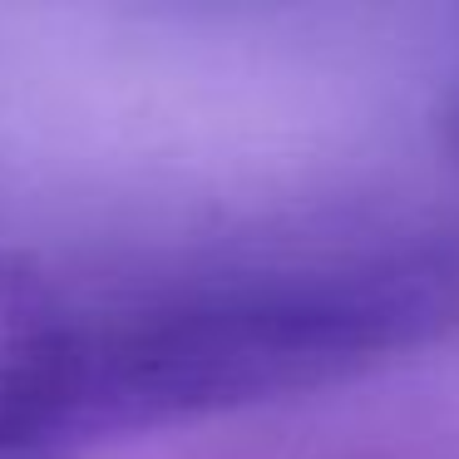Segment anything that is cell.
I'll return each mask as SVG.
<instances>
[{
  "label": "cell",
  "instance_id": "cell-1",
  "mask_svg": "<svg viewBox=\"0 0 459 459\" xmlns=\"http://www.w3.org/2000/svg\"><path fill=\"white\" fill-rule=\"evenodd\" d=\"M459 326V242L218 267L0 341V459H90L124 439L238 415L435 346Z\"/></svg>",
  "mask_w": 459,
  "mask_h": 459
},
{
  "label": "cell",
  "instance_id": "cell-2",
  "mask_svg": "<svg viewBox=\"0 0 459 459\" xmlns=\"http://www.w3.org/2000/svg\"><path fill=\"white\" fill-rule=\"evenodd\" d=\"M439 129H445L449 153L459 159V70H455V80H449V90H445V104H439Z\"/></svg>",
  "mask_w": 459,
  "mask_h": 459
}]
</instances>
